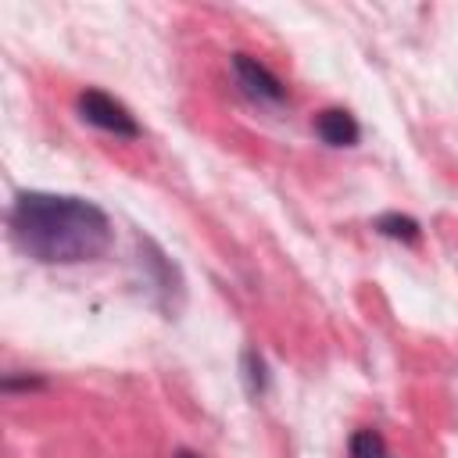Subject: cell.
<instances>
[{"instance_id": "obj_4", "label": "cell", "mask_w": 458, "mask_h": 458, "mask_svg": "<svg viewBox=\"0 0 458 458\" xmlns=\"http://www.w3.org/2000/svg\"><path fill=\"white\" fill-rule=\"evenodd\" d=\"M315 132L329 143V147H351L358 143V122L351 111L344 107H326L315 114Z\"/></svg>"}, {"instance_id": "obj_3", "label": "cell", "mask_w": 458, "mask_h": 458, "mask_svg": "<svg viewBox=\"0 0 458 458\" xmlns=\"http://www.w3.org/2000/svg\"><path fill=\"white\" fill-rule=\"evenodd\" d=\"M233 68H236V75H240V82L247 86V93L250 97H261V100H283V82L265 68V64H258L254 57H247V54H236L233 57Z\"/></svg>"}, {"instance_id": "obj_7", "label": "cell", "mask_w": 458, "mask_h": 458, "mask_svg": "<svg viewBox=\"0 0 458 458\" xmlns=\"http://www.w3.org/2000/svg\"><path fill=\"white\" fill-rule=\"evenodd\" d=\"M175 458H197V454H193V451H179Z\"/></svg>"}, {"instance_id": "obj_2", "label": "cell", "mask_w": 458, "mask_h": 458, "mask_svg": "<svg viewBox=\"0 0 458 458\" xmlns=\"http://www.w3.org/2000/svg\"><path fill=\"white\" fill-rule=\"evenodd\" d=\"M79 114H82L89 125L107 129V132H114V136H140V125H136V118L129 114V107L118 104L114 97L100 93V89L79 93Z\"/></svg>"}, {"instance_id": "obj_1", "label": "cell", "mask_w": 458, "mask_h": 458, "mask_svg": "<svg viewBox=\"0 0 458 458\" xmlns=\"http://www.w3.org/2000/svg\"><path fill=\"white\" fill-rule=\"evenodd\" d=\"M11 236L36 261H89L111 247L107 215L79 197L21 193L11 208Z\"/></svg>"}, {"instance_id": "obj_6", "label": "cell", "mask_w": 458, "mask_h": 458, "mask_svg": "<svg viewBox=\"0 0 458 458\" xmlns=\"http://www.w3.org/2000/svg\"><path fill=\"white\" fill-rule=\"evenodd\" d=\"M351 458H386L383 437L372 433V429H358V433L351 437Z\"/></svg>"}, {"instance_id": "obj_5", "label": "cell", "mask_w": 458, "mask_h": 458, "mask_svg": "<svg viewBox=\"0 0 458 458\" xmlns=\"http://www.w3.org/2000/svg\"><path fill=\"white\" fill-rule=\"evenodd\" d=\"M376 229H379L383 236H394V240H404V243H415V240H419V222L408 218V215H397V211L379 215Z\"/></svg>"}]
</instances>
